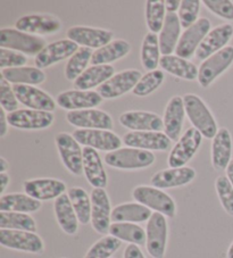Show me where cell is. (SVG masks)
<instances>
[{
	"instance_id": "30",
	"label": "cell",
	"mask_w": 233,
	"mask_h": 258,
	"mask_svg": "<svg viewBox=\"0 0 233 258\" xmlns=\"http://www.w3.org/2000/svg\"><path fill=\"white\" fill-rule=\"evenodd\" d=\"M114 73L113 65H92L75 80L73 82L74 88L78 90H92L93 88H99L113 78Z\"/></svg>"
},
{
	"instance_id": "6",
	"label": "cell",
	"mask_w": 233,
	"mask_h": 258,
	"mask_svg": "<svg viewBox=\"0 0 233 258\" xmlns=\"http://www.w3.org/2000/svg\"><path fill=\"white\" fill-rule=\"evenodd\" d=\"M56 147L63 165L71 174L75 176L83 173V149L73 136L66 132L57 133L55 137Z\"/></svg>"
},
{
	"instance_id": "43",
	"label": "cell",
	"mask_w": 233,
	"mask_h": 258,
	"mask_svg": "<svg viewBox=\"0 0 233 258\" xmlns=\"http://www.w3.org/2000/svg\"><path fill=\"white\" fill-rule=\"evenodd\" d=\"M122 246V241L110 234L104 235L89 248L84 258H111Z\"/></svg>"
},
{
	"instance_id": "51",
	"label": "cell",
	"mask_w": 233,
	"mask_h": 258,
	"mask_svg": "<svg viewBox=\"0 0 233 258\" xmlns=\"http://www.w3.org/2000/svg\"><path fill=\"white\" fill-rule=\"evenodd\" d=\"M8 126H10V123H8L6 110L0 108V137L4 138L7 135Z\"/></svg>"
},
{
	"instance_id": "33",
	"label": "cell",
	"mask_w": 233,
	"mask_h": 258,
	"mask_svg": "<svg viewBox=\"0 0 233 258\" xmlns=\"http://www.w3.org/2000/svg\"><path fill=\"white\" fill-rule=\"evenodd\" d=\"M159 66L165 72L172 74L179 79L187 80V81L198 80L199 69L194 63H191L190 60L181 58L177 55L163 56L160 58Z\"/></svg>"
},
{
	"instance_id": "20",
	"label": "cell",
	"mask_w": 233,
	"mask_h": 258,
	"mask_svg": "<svg viewBox=\"0 0 233 258\" xmlns=\"http://www.w3.org/2000/svg\"><path fill=\"white\" fill-rule=\"evenodd\" d=\"M121 125L134 132H162L163 118L156 113L145 110H129L120 116Z\"/></svg>"
},
{
	"instance_id": "7",
	"label": "cell",
	"mask_w": 233,
	"mask_h": 258,
	"mask_svg": "<svg viewBox=\"0 0 233 258\" xmlns=\"http://www.w3.org/2000/svg\"><path fill=\"white\" fill-rule=\"evenodd\" d=\"M146 248L152 258H164L168 239L166 217L159 213H152L146 228Z\"/></svg>"
},
{
	"instance_id": "34",
	"label": "cell",
	"mask_w": 233,
	"mask_h": 258,
	"mask_svg": "<svg viewBox=\"0 0 233 258\" xmlns=\"http://www.w3.org/2000/svg\"><path fill=\"white\" fill-rule=\"evenodd\" d=\"M131 51V44L122 39L113 40L106 46L93 51L91 64L92 65H110L114 61L124 58Z\"/></svg>"
},
{
	"instance_id": "53",
	"label": "cell",
	"mask_w": 233,
	"mask_h": 258,
	"mask_svg": "<svg viewBox=\"0 0 233 258\" xmlns=\"http://www.w3.org/2000/svg\"><path fill=\"white\" fill-rule=\"evenodd\" d=\"M11 182V177L7 173H0V194L5 195V190Z\"/></svg>"
},
{
	"instance_id": "17",
	"label": "cell",
	"mask_w": 233,
	"mask_h": 258,
	"mask_svg": "<svg viewBox=\"0 0 233 258\" xmlns=\"http://www.w3.org/2000/svg\"><path fill=\"white\" fill-rule=\"evenodd\" d=\"M17 99L29 109L52 113L57 107V102L48 92L34 86L15 84L13 86Z\"/></svg>"
},
{
	"instance_id": "8",
	"label": "cell",
	"mask_w": 233,
	"mask_h": 258,
	"mask_svg": "<svg viewBox=\"0 0 233 258\" xmlns=\"http://www.w3.org/2000/svg\"><path fill=\"white\" fill-rule=\"evenodd\" d=\"M233 64V46H227L216 54L208 57L201 63L198 74V83L208 88L215 80L231 68Z\"/></svg>"
},
{
	"instance_id": "3",
	"label": "cell",
	"mask_w": 233,
	"mask_h": 258,
	"mask_svg": "<svg viewBox=\"0 0 233 258\" xmlns=\"http://www.w3.org/2000/svg\"><path fill=\"white\" fill-rule=\"evenodd\" d=\"M132 197L137 203L165 217L173 219L177 215L176 202L162 189L152 185H138L132 191Z\"/></svg>"
},
{
	"instance_id": "2",
	"label": "cell",
	"mask_w": 233,
	"mask_h": 258,
	"mask_svg": "<svg viewBox=\"0 0 233 258\" xmlns=\"http://www.w3.org/2000/svg\"><path fill=\"white\" fill-rule=\"evenodd\" d=\"M107 165L122 171H140L152 166L156 162L151 151L141 150L131 147L120 148L105 155Z\"/></svg>"
},
{
	"instance_id": "55",
	"label": "cell",
	"mask_w": 233,
	"mask_h": 258,
	"mask_svg": "<svg viewBox=\"0 0 233 258\" xmlns=\"http://www.w3.org/2000/svg\"><path fill=\"white\" fill-rule=\"evenodd\" d=\"M226 177L230 181V183L233 186V159L231 161V163L228 164V166L226 168Z\"/></svg>"
},
{
	"instance_id": "41",
	"label": "cell",
	"mask_w": 233,
	"mask_h": 258,
	"mask_svg": "<svg viewBox=\"0 0 233 258\" xmlns=\"http://www.w3.org/2000/svg\"><path fill=\"white\" fill-rule=\"evenodd\" d=\"M93 51L90 48L81 47L75 54L67 60L65 66V78L69 81H75L91 63Z\"/></svg>"
},
{
	"instance_id": "36",
	"label": "cell",
	"mask_w": 233,
	"mask_h": 258,
	"mask_svg": "<svg viewBox=\"0 0 233 258\" xmlns=\"http://www.w3.org/2000/svg\"><path fill=\"white\" fill-rule=\"evenodd\" d=\"M2 77L14 86L15 84H24V86L34 87L42 84L47 79V75L42 70L33 68V66L2 70Z\"/></svg>"
},
{
	"instance_id": "18",
	"label": "cell",
	"mask_w": 233,
	"mask_h": 258,
	"mask_svg": "<svg viewBox=\"0 0 233 258\" xmlns=\"http://www.w3.org/2000/svg\"><path fill=\"white\" fill-rule=\"evenodd\" d=\"M67 39L72 40L81 47L99 49L113 41L114 34L111 31L90 28V26H72L66 32Z\"/></svg>"
},
{
	"instance_id": "13",
	"label": "cell",
	"mask_w": 233,
	"mask_h": 258,
	"mask_svg": "<svg viewBox=\"0 0 233 258\" xmlns=\"http://www.w3.org/2000/svg\"><path fill=\"white\" fill-rule=\"evenodd\" d=\"M66 121L71 125L84 130H108L114 127L113 118L108 113L101 109L90 108L73 110L66 114Z\"/></svg>"
},
{
	"instance_id": "24",
	"label": "cell",
	"mask_w": 233,
	"mask_h": 258,
	"mask_svg": "<svg viewBox=\"0 0 233 258\" xmlns=\"http://www.w3.org/2000/svg\"><path fill=\"white\" fill-rule=\"evenodd\" d=\"M197 173L195 168L185 166L172 168L168 167L166 170H162L157 173H155L151 176L150 183L152 186L158 189H173L180 188L191 183L196 179Z\"/></svg>"
},
{
	"instance_id": "1",
	"label": "cell",
	"mask_w": 233,
	"mask_h": 258,
	"mask_svg": "<svg viewBox=\"0 0 233 258\" xmlns=\"http://www.w3.org/2000/svg\"><path fill=\"white\" fill-rule=\"evenodd\" d=\"M183 102L187 117L194 127L206 139H214L218 132L217 122L205 101L194 93H187L183 96Z\"/></svg>"
},
{
	"instance_id": "22",
	"label": "cell",
	"mask_w": 233,
	"mask_h": 258,
	"mask_svg": "<svg viewBox=\"0 0 233 258\" xmlns=\"http://www.w3.org/2000/svg\"><path fill=\"white\" fill-rule=\"evenodd\" d=\"M123 142L127 147L147 151H167L171 148L172 140L164 132H134L125 133Z\"/></svg>"
},
{
	"instance_id": "40",
	"label": "cell",
	"mask_w": 233,
	"mask_h": 258,
	"mask_svg": "<svg viewBox=\"0 0 233 258\" xmlns=\"http://www.w3.org/2000/svg\"><path fill=\"white\" fill-rule=\"evenodd\" d=\"M0 229L37 232V222L25 213L0 212Z\"/></svg>"
},
{
	"instance_id": "27",
	"label": "cell",
	"mask_w": 233,
	"mask_h": 258,
	"mask_svg": "<svg viewBox=\"0 0 233 258\" xmlns=\"http://www.w3.org/2000/svg\"><path fill=\"white\" fill-rule=\"evenodd\" d=\"M83 174L86 175L89 184L95 189H105L108 183V177L99 154L90 147L83 148Z\"/></svg>"
},
{
	"instance_id": "52",
	"label": "cell",
	"mask_w": 233,
	"mask_h": 258,
	"mask_svg": "<svg viewBox=\"0 0 233 258\" xmlns=\"http://www.w3.org/2000/svg\"><path fill=\"white\" fill-rule=\"evenodd\" d=\"M180 0H166L165 2V7H166V12L167 13H177L180 10L181 6Z\"/></svg>"
},
{
	"instance_id": "50",
	"label": "cell",
	"mask_w": 233,
	"mask_h": 258,
	"mask_svg": "<svg viewBox=\"0 0 233 258\" xmlns=\"http://www.w3.org/2000/svg\"><path fill=\"white\" fill-rule=\"evenodd\" d=\"M123 258H146V257L143 255L140 247L136 246V244H129V246L125 248Z\"/></svg>"
},
{
	"instance_id": "29",
	"label": "cell",
	"mask_w": 233,
	"mask_h": 258,
	"mask_svg": "<svg viewBox=\"0 0 233 258\" xmlns=\"http://www.w3.org/2000/svg\"><path fill=\"white\" fill-rule=\"evenodd\" d=\"M53 213L58 225L67 235H74L79 231V219L67 194L62 195L53 203Z\"/></svg>"
},
{
	"instance_id": "23",
	"label": "cell",
	"mask_w": 233,
	"mask_h": 258,
	"mask_svg": "<svg viewBox=\"0 0 233 258\" xmlns=\"http://www.w3.org/2000/svg\"><path fill=\"white\" fill-rule=\"evenodd\" d=\"M102 100V97L97 91L78 89L61 92L56 98L57 106L69 112L95 108L101 104Z\"/></svg>"
},
{
	"instance_id": "4",
	"label": "cell",
	"mask_w": 233,
	"mask_h": 258,
	"mask_svg": "<svg viewBox=\"0 0 233 258\" xmlns=\"http://www.w3.org/2000/svg\"><path fill=\"white\" fill-rule=\"evenodd\" d=\"M46 46L44 39L38 35L24 33L13 28L0 30V48L19 51L26 56H37Z\"/></svg>"
},
{
	"instance_id": "19",
	"label": "cell",
	"mask_w": 233,
	"mask_h": 258,
	"mask_svg": "<svg viewBox=\"0 0 233 258\" xmlns=\"http://www.w3.org/2000/svg\"><path fill=\"white\" fill-rule=\"evenodd\" d=\"M24 194L39 202L56 200L62 195L66 194V184L58 179L52 177H40L23 182Z\"/></svg>"
},
{
	"instance_id": "15",
	"label": "cell",
	"mask_w": 233,
	"mask_h": 258,
	"mask_svg": "<svg viewBox=\"0 0 233 258\" xmlns=\"http://www.w3.org/2000/svg\"><path fill=\"white\" fill-rule=\"evenodd\" d=\"M79 49V44H76L70 39H62L58 41L48 43L35 56V66L40 70L50 68V66L60 63L62 60L70 59Z\"/></svg>"
},
{
	"instance_id": "54",
	"label": "cell",
	"mask_w": 233,
	"mask_h": 258,
	"mask_svg": "<svg viewBox=\"0 0 233 258\" xmlns=\"http://www.w3.org/2000/svg\"><path fill=\"white\" fill-rule=\"evenodd\" d=\"M8 170H10V163L4 157H0V173H6Z\"/></svg>"
},
{
	"instance_id": "48",
	"label": "cell",
	"mask_w": 233,
	"mask_h": 258,
	"mask_svg": "<svg viewBox=\"0 0 233 258\" xmlns=\"http://www.w3.org/2000/svg\"><path fill=\"white\" fill-rule=\"evenodd\" d=\"M28 63V56L19 51L0 48V69L23 68Z\"/></svg>"
},
{
	"instance_id": "14",
	"label": "cell",
	"mask_w": 233,
	"mask_h": 258,
	"mask_svg": "<svg viewBox=\"0 0 233 258\" xmlns=\"http://www.w3.org/2000/svg\"><path fill=\"white\" fill-rule=\"evenodd\" d=\"M111 205L105 189L96 188L91 191V225L99 234L109 233L111 225Z\"/></svg>"
},
{
	"instance_id": "32",
	"label": "cell",
	"mask_w": 233,
	"mask_h": 258,
	"mask_svg": "<svg viewBox=\"0 0 233 258\" xmlns=\"http://www.w3.org/2000/svg\"><path fill=\"white\" fill-rule=\"evenodd\" d=\"M152 211L139 203H124L118 205L111 212L113 223H143L148 222Z\"/></svg>"
},
{
	"instance_id": "49",
	"label": "cell",
	"mask_w": 233,
	"mask_h": 258,
	"mask_svg": "<svg viewBox=\"0 0 233 258\" xmlns=\"http://www.w3.org/2000/svg\"><path fill=\"white\" fill-rule=\"evenodd\" d=\"M203 4L219 19L233 21V3L230 0H204Z\"/></svg>"
},
{
	"instance_id": "11",
	"label": "cell",
	"mask_w": 233,
	"mask_h": 258,
	"mask_svg": "<svg viewBox=\"0 0 233 258\" xmlns=\"http://www.w3.org/2000/svg\"><path fill=\"white\" fill-rule=\"evenodd\" d=\"M210 28H212L210 21L206 17H200L194 25L185 30L176 49L177 56L190 59L192 56L196 55L206 35L210 32Z\"/></svg>"
},
{
	"instance_id": "38",
	"label": "cell",
	"mask_w": 233,
	"mask_h": 258,
	"mask_svg": "<svg viewBox=\"0 0 233 258\" xmlns=\"http://www.w3.org/2000/svg\"><path fill=\"white\" fill-rule=\"evenodd\" d=\"M70 200L78 216L80 224L91 223V197L86 190L80 186H72L67 191Z\"/></svg>"
},
{
	"instance_id": "45",
	"label": "cell",
	"mask_w": 233,
	"mask_h": 258,
	"mask_svg": "<svg viewBox=\"0 0 233 258\" xmlns=\"http://www.w3.org/2000/svg\"><path fill=\"white\" fill-rule=\"evenodd\" d=\"M215 189L223 210L233 216V186L226 175H219L215 180Z\"/></svg>"
},
{
	"instance_id": "47",
	"label": "cell",
	"mask_w": 233,
	"mask_h": 258,
	"mask_svg": "<svg viewBox=\"0 0 233 258\" xmlns=\"http://www.w3.org/2000/svg\"><path fill=\"white\" fill-rule=\"evenodd\" d=\"M11 84L12 83L8 82L5 78L2 77L0 79V104H2V108L5 109L8 114L19 110L20 102Z\"/></svg>"
},
{
	"instance_id": "28",
	"label": "cell",
	"mask_w": 233,
	"mask_h": 258,
	"mask_svg": "<svg viewBox=\"0 0 233 258\" xmlns=\"http://www.w3.org/2000/svg\"><path fill=\"white\" fill-rule=\"evenodd\" d=\"M233 142L230 131L226 127L218 128L212 142V165L215 171H226L232 161Z\"/></svg>"
},
{
	"instance_id": "21",
	"label": "cell",
	"mask_w": 233,
	"mask_h": 258,
	"mask_svg": "<svg viewBox=\"0 0 233 258\" xmlns=\"http://www.w3.org/2000/svg\"><path fill=\"white\" fill-rule=\"evenodd\" d=\"M10 125L20 130H44L53 123L52 113L34 109H19L7 115Z\"/></svg>"
},
{
	"instance_id": "35",
	"label": "cell",
	"mask_w": 233,
	"mask_h": 258,
	"mask_svg": "<svg viewBox=\"0 0 233 258\" xmlns=\"http://www.w3.org/2000/svg\"><path fill=\"white\" fill-rule=\"evenodd\" d=\"M41 208V202L30 197L26 194L14 192L3 195L0 198V212H15V213H31L38 212Z\"/></svg>"
},
{
	"instance_id": "44",
	"label": "cell",
	"mask_w": 233,
	"mask_h": 258,
	"mask_svg": "<svg viewBox=\"0 0 233 258\" xmlns=\"http://www.w3.org/2000/svg\"><path fill=\"white\" fill-rule=\"evenodd\" d=\"M165 80V74L162 70L150 71L147 74L142 75L140 81L138 82L136 88L133 89L132 93L137 97H147L155 92L162 86Z\"/></svg>"
},
{
	"instance_id": "37",
	"label": "cell",
	"mask_w": 233,
	"mask_h": 258,
	"mask_svg": "<svg viewBox=\"0 0 233 258\" xmlns=\"http://www.w3.org/2000/svg\"><path fill=\"white\" fill-rule=\"evenodd\" d=\"M109 234L121 241L136 246H145L147 235L146 231L136 223H111Z\"/></svg>"
},
{
	"instance_id": "42",
	"label": "cell",
	"mask_w": 233,
	"mask_h": 258,
	"mask_svg": "<svg viewBox=\"0 0 233 258\" xmlns=\"http://www.w3.org/2000/svg\"><path fill=\"white\" fill-rule=\"evenodd\" d=\"M167 12L165 2L162 0H148L146 3V23L151 33H160Z\"/></svg>"
},
{
	"instance_id": "39",
	"label": "cell",
	"mask_w": 233,
	"mask_h": 258,
	"mask_svg": "<svg viewBox=\"0 0 233 258\" xmlns=\"http://www.w3.org/2000/svg\"><path fill=\"white\" fill-rule=\"evenodd\" d=\"M160 47L158 35L155 33H147L141 44V64L146 70H157L160 61Z\"/></svg>"
},
{
	"instance_id": "12",
	"label": "cell",
	"mask_w": 233,
	"mask_h": 258,
	"mask_svg": "<svg viewBox=\"0 0 233 258\" xmlns=\"http://www.w3.org/2000/svg\"><path fill=\"white\" fill-rule=\"evenodd\" d=\"M141 78L142 74L140 71L133 69L125 70L115 74L113 78L98 88L97 92L102 97V99H116L125 93L133 91Z\"/></svg>"
},
{
	"instance_id": "10",
	"label": "cell",
	"mask_w": 233,
	"mask_h": 258,
	"mask_svg": "<svg viewBox=\"0 0 233 258\" xmlns=\"http://www.w3.org/2000/svg\"><path fill=\"white\" fill-rule=\"evenodd\" d=\"M74 139L80 145L84 147L100 151L111 153L121 148L123 140L115 135L113 131L108 130H84V128H76L73 131Z\"/></svg>"
},
{
	"instance_id": "16",
	"label": "cell",
	"mask_w": 233,
	"mask_h": 258,
	"mask_svg": "<svg viewBox=\"0 0 233 258\" xmlns=\"http://www.w3.org/2000/svg\"><path fill=\"white\" fill-rule=\"evenodd\" d=\"M62 28V22L49 14L24 15L16 21L15 29L32 35L56 34Z\"/></svg>"
},
{
	"instance_id": "31",
	"label": "cell",
	"mask_w": 233,
	"mask_h": 258,
	"mask_svg": "<svg viewBox=\"0 0 233 258\" xmlns=\"http://www.w3.org/2000/svg\"><path fill=\"white\" fill-rule=\"evenodd\" d=\"M181 23L177 13H167L162 31L158 35L160 52L163 56L172 55L176 51L181 38Z\"/></svg>"
},
{
	"instance_id": "56",
	"label": "cell",
	"mask_w": 233,
	"mask_h": 258,
	"mask_svg": "<svg viewBox=\"0 0 233 258\" xmlns=\"http://www.w3.org/2000/svg\"><path fill=\"white\" fill-rule=\"evenodd\" d=\"M226 258H233V241L226 251Z\"/></svg>"
},
{
	"instance_id": "9",
	"label": "cell",
	"mask_w": 233,
	"mask_h": 258,
	"mask_svg": "<svg viewBox=\"0 0 233 258\" xmlns=\"http://www.w3.org/2000/svg\"><path fill=\"white\" fill-rule=\"evenodd\" d=\"M0 244L13 250L37 253V255L44 251L42 238L37 232H28V231L0 229Z\"/></svg>"
},
{
	"instance_id": "46",
	"label": "cell",
	"mask_w": 233,
	"mask_h": 258,
	"mask_svg": "<svg viewBox=\"0 0 233 258\" xmlns=\"http://www.w3.org/2000/svg\"><path fill=\"white\" fill-rule=\"evenodd\" d=\"M200 5L201 3L199 0H183L181 3L178 15L183 29L187 30L199 20L198 15L200 12Z\"/></svg>"
},
{
	"instance_id": "25",
	"label": "cell",
	"mask_w": 233,
	"mask_h": 258,
	"mask_svg": "<svg viewBox=\"0 0 233 258\" xmlns=\"http://www.w3.org/2000/svg\"><path fill=\"white\" fill-rule=\"evenodd\" d=\"M187 116L183 97L174 96L168 100L164 110V133L172 141H178L182 136V127Z\"/></svg>"
},
{
	"instance_id": "26",
	"label": "cell",
	"mask_w": 233,
	"mask_h": 258,
	"mask_svg": "<svg viewBox=\"0 0 233 258\" xmlns=\"http://www.w3.org/2000/svg\"><path fill=\"white\" fill-rule=\"evenodd\" d=\"M233 38V26L232 24H222L216 26L206 35L204 41L196 52V58L198 60H206L219 50L227 47V43Z\"/></svg>"
},
{
	"instance_id": "5",
	"label": "cell",
	"mask_w": 233,
	"mask_h": 258,
	"mask_svg": "<svg viewBox=\"0 0 233 258\" xmlns=\"http://www.w3.org/2000/svg\"><path fill=\"white\" fill-rule=\"evenodd\" d=\"M203 138V135L194 126L188 128L169 151L168 166L172 168L185 167L200 148Z\"/></svg>"
}]
</instances>
